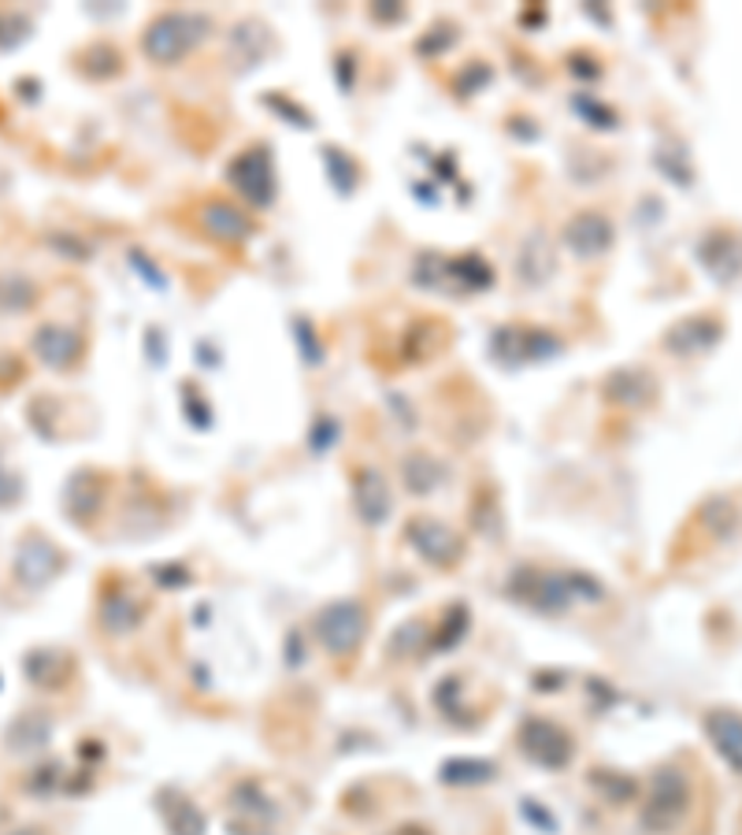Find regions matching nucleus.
<instances>
[{
	"mask_svg": "<svg viewBox=\"0 0 742 835\" xmlns=\"http://www.w3.org/2000/svg\"><path fill=\"white\" fill-rule=\"evenodd\" d=\"M687 802H691V787H687L683 773L668 769V773L657 776V784L650 791V802L642 810V824L646 832H668L680 824V817L687 813Z\"/></svg>",
	"mask_w": 742,
	"mask_h": 835,
	"instance_id": "nucleus-1",
	"label": "nucleus"
},
{
	"mask_svg": "<svg viewBox=\"0 0 742 835\" xmlns=\"http://www.w3.org/2000/svg\"><path fill=\"white\" fill-rule=\"evenodd\" d=\"M16 579L23 587H41L49 584V576L60 568V549L49 543V538L41 535H27L23 543H19V554H16Z\"/></svg>",
	"mask_w": 742,
	"mask_h": 835,
	"instance_id": "nucleus-2",
	"label": "nucleus"
},
{
	"mask_svg": "<svg viewBox=\"0 0 742 835\" xmlns=\"http://www.w3.org/2000/svg\"><path fill=\"white\" fill-rule=\"evenodd\" d=\"M709 739L717 743L720 757L728 761L735 773H742V721L735 713H709Z\"/></svg>",
	"mask_w": 742,
	"mask_h": 835,
	"instance_id": "nucleus-3",
	"label": "nucleus"
},
{
	"mask_svg": "<svg viewBox=\"0 0 742 835\" xmlns=\"http://www.w3.org/2000/svg\"><path fill=\"white\" fill-rule=\"evenodd\" d=\"M34 350L49 368H68L74 361V353H79V342H74L68 327H41L34 334Z\"/></svg>",
	"mask_w": 742,
	"mask_h": 835,
	"instance_id": "nucleus-4",
	"label": "nucleus"
},
{
	"mask_svg": "<svg viewBox=\"0 0 742 835\" xmlns=\"http://www.w3.org/2000/svg\"><path fill=\"white\" fill-rule=\"evenodd\" d=\"M320 636L331 650H349L360 639V612L353 606H334L320 620Z\"/></svg>",
	"mask_w": 742,
	"mask_h": 835,
	"instance_id": "nucleus-5",
	"label": "nucleus"
},
{
	"mask_svg": "<svg viewBox=\"0 0 742 835\" xmlns=\"http://www.w3.org/2000/svg\"><path fill=\"white\" fill-rule=\"evenodd\" d=\"M0 305L12 312H27L34 305V282L23 275H0Z\"/></svg>",
	"mask_w": 742,
	"mask_h": 835,
	"instance_id": "nucleus-6",
	"label": "nucleus"
},
{
	"mask_svg": "<svg viewBox=\"0 0 742 835\" xmlns=\"http://www.w3.org/2000/svg\"><path fill=\"white\" fill-rule=\"evenodd\" d=\"M12 30H16V19H12V16H0V49H8V45H16V38H12Z\"/></svg>",
	"mask_w": 742,
	"mask_h": 835,
	"instance_id": "nucleus-7",
	"label": "nucleus"
}]
</instances>
